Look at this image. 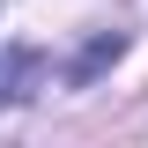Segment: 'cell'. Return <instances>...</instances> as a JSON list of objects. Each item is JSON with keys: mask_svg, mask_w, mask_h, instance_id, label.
<instances>
[{"mask_svg": "<svg viewBox=\"0 0 148 148\" xmlns=\"http://www.w3.org/2000/svg\"><path fill=\"white\" fill-rule=\"evenodd\" d=\"M30 82H37V52H22V45H15V52H8V59H0V96H15V104H30Z\"/></svg>", "mask_w": 148, "mask_h": 148, "instance_id": "obj_1", "label": "cell"}, {"mask_svg": "<svg viewBox=\"0 0 148 148\" xmlns=\"http://www.w3.org/2000/svg\"><path fill=\"white\" fill-rule=\"evenodd\" d=\"M119 52H126V37H119V30H104V37L89 45V52L74 59V74H67V82H74V89H82V82H96V74H104V67H111Z\"/></svg>", "mask_w": 148, "mask_h": 148, "instance_id": "obj_2", "label": "cell"}]
</instances>
